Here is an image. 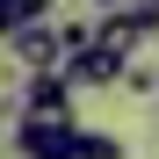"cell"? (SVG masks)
<instances>
[{
	"instance_id": "obj_1",
	"label": "cell",
	"mask_w": 159,
	"mask_h": 159,
	"mask_svg": "<svg viewBox=\"0 0 159 159\" xmlns=\"http://www.w3.org/2000/svg\"><path fill=\"white\" fill-rule=\"evenodd\" d=\"M159 36V7H145V0H130V7H109L94 22V51H109L116 65H138V51Z\"/></svg>"
},
{
	"instance_id": "obj_2",
	"label": "cell",
	"mask_w": 159,
	"mask_h": 159,
	"mask_svg": "<svg viewBox=\"0 0 159 159\" xmlns=\"http://www.w3.org/2000/svg\"><path fill=\"white\" fill-rule=\"evenodd\" d=\"M15 116H29V123H72V87H65L58 72H29Z\"/></svg>"
},
{
	"instance_id": "obj_3",
	"label": "cell",
	"mask_w": 159,
	"mask_h": 159,
	"mask_svg": "<svg viewBox=\"0 0 159 159\" xmlns=\"http://www.w3.org/2000/svg\"><path fill=\"white\" fill-rule=\"evenodd\" d=\"M72 130L80 123H29V116H15V152L22 159H72Z\"/></svg>"
},
{
	"instance_id": "obj_4",
	"label": "cell",
	"mask_w": 159,
	"mask_h": 159,
	"mask_svg": "<svg viewBox=\"0 0 159 159\" xmlns=\"http://www.w3.org/2000/svg\"><path fill=\"white\" fill-rule=\"evenodd\" d=\"M58 80H65V87H116V80H123V65L109 58V51L80 43V51H65V58H58Z\"/></svg>"
},
{
	"instance_id": "obj_5",
	"label": "cell",
	"mask_w": 159,
	"mask_h": 159,
	"mask_svg": "<svg viewBox=\"0 0 159 159\" xmlns=\"http://www.w3.org/2000/svg\"><path fill=\"white\" fill-rule=\"evenodd\" d=\"M7 51H15V65L22 72H58V29H51V22H29V29H15L7 36Z\"/></svg>"
},
{
	"instance_id": "obj_6",
	"label": "cell",
	"mask_w": 159,
	"mask_h": 159,
	"mask_svg": "<svg viewBox=\"0 0 159 159\" xmlns=\"http://www.w3.org/2000/svg\"><path fill=\"white\" fill-rule=\"evenodd\" d=\"M51 15H58V0H0V43L29 22H51Z\"/></svg>"
},
{
	"instance_id": "obj_7",
	"label": "cell",
	"mask_w": 159,
	"mask_h": 159,
	"mask_svg": "<svg viewBox=\"0 0 159 159\" xmlns=\"http://www.w3.org/2000/svg\"><path fill=\"white\" fill-rule=\"evenodd\" d=\"M72 159H123V138H109V130H72Z\"/></svg>"
},
{
	"instance_id": "obj_8",
	"label": "cell",
	"mask_w": 159,
	"mask_h": 159,
	"mask_svg": "<svg viewBox=\"0 0 159 159\" xmlns=\"http://www.w3.org/2000/svg\"><path fill=\"white\" fill-rule=\"evenodd\" d=\"M58 29V51H80V43H94V22L87 15H65V22H51Z\"/></svg>"
},
{
	"instance_id": "obj_9",
	"label": "cell",
	"mask_w": 159,
	"mask_h": 159,
	"mask_svg": "<svg viewBox=\"0 0 159 159\" xmlns=\"http://www.w3.org/2000/svg\"><path fill=\"white\" fill-rule=\"evenodd\" d=\"M123 87H130V94H159V72H145V65H123Z\"/></svg>"
},
{
	"instance_id": "obj_10",
	"label": "cell",
	"mask_w": 159,
	"mask_h": 159,
	"mask_svg": "<svg viewBox=\"0 0 159 159\" xmlns=\"http://www.w3.org/2000/svg\"><path fill=\"white\" fill-rule=\"evenodd\" d=\"M87 7H94V15H109V7H130V0H87Z\"/></svg>"
},
{
	"instance_id": "obj_11",
	"label": "cell",
	"mask_w": 159,
	"mask_h": 159,
	"mask_svg": "<svg viewBox=\"0 0 159 159\" xmlns=\"http://www.w3.org/2000/svg\"><path fill=\"white\" fill-rule=\"evenodd\" d=\"M0 123H15V101H0Z\"/></svg>"
}]
</instances>
